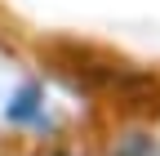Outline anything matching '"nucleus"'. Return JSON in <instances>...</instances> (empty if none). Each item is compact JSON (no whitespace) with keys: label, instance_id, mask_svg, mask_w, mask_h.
<instances>
[{"label":"nucleus","instance_id":"nucleus-1","mask_svg":"<svg viewBox=\"0 0 160 156\" xmlns=\"http://www.w3.org/2000/svg\"><path fill=\"white\" fill-rule=\"evenodd\" d=\"M116 156H160V152H156V143H151V138L133 134L129 143H120V147H116Z\"/></svg>","mask_w":160,"mask_h":156},{"label":"nucleus","instance_id":"nucleus-2","mask_svg":"<svg viewBox=\"0 0 160 156\" xmlns=\"http://www.w3.org/2000/svg\"><path fill=\"white\" fill-rule=\"evenodd\" d=\"M31 103H36V89H22V98H18V107H13L18 121H27V116H31Z\"/></svg>","mask_w":160,"mask_h":156}]
</instances>
